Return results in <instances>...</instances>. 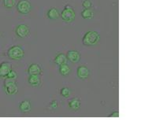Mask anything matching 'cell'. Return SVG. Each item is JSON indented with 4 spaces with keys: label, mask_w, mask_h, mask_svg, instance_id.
Instances as JSON below:
<instances>
[{
    "label": "cell",
    "mask_w": 152,
    "mask_h": 133,
    "mask_svg": "<svg viewBox=\"0 0 152 133\" xmlns=\"http://www.w3.org/2000/svg\"><path fill=\"white\" fill-rule=\"evenodd\" d=\"M100 39L99 34L95 31H89L86 32L83 38V44L87 47H92L96 45Z\"/></svg>",
    "instance_id": "obj_1"
},
{
    "label": "cell",
    "mask_w": 152,
    "mask_h": 133,
    "mask_svg": "<svg viewBox=\"0 0 152 133\" xmlns=\"http://www.w3.org/2000/svg\"><path fill=\"white\" fill-rule=\"evenodd\" d=\"M7 56L14 61H20L25 56V51L20 46H13L7 51Z\"/></svg>",
    "instance_id": "obj_2"
},
{
    "label": "cell",
    "mask_w": 152,
    "mask_h": 133,
    "mask_svg": "<svg viewBox=\"0 0 152 133\" xmlns=\"http://www.w3.org/2000/svg\"><path fill=\"white\" fill-rule=\"evenodd\" d=\"M61 17L64 21L67 23H70L74 20L76 18L75 10L73 7L67 6L63 9L61 13Z\"/></svg>",
    "instance_id": "obj_3"
},
{
    "label": "cell",
    "mask_w": 152,
    "mask_h": 133,
    "mask_svg": "<svg viewBox=\"0 0 152 133\" xmlns=\"http://www.w3.org/2000/svg\"><path fill=\"white\" fill-rule=\"evenodd\" d=\"M4 91L8 95H14L17 94L18 91V87L15 83V80L7 78L4 83Z\"/></svg>",
    "instance_id": "obj_4"
},
{
    "label": "cell",
    "mask_w": 152,
    "mask_h": 133,
    "mask_svg": "<svg viewBox=\"0 0 152 133\" xmlns=\"http://www.w3.org/2000/svg\"><path fill=\"white\" fill-rule=\"evenodd\" d=\"M17 10L21 14H28L32 10V5L28 0H20L17 4Z\"/></svg>",
    "instance_id": "obj_5"
},
{
    "label": "cell",
    "mask_w": 152,
    "mask_h": 133,
    "mask_svg": "<svg viewBox=\"0 0 152 133\" xmlns=\"http://www.w3.org/2000/svg\"><path fill=\"white\" fill-rule=\"evenodd\" d=\"M29 28L26 25H19L15 29V33L19 38L24 39L29 35Z\"/></svg>",
    "instance_id": "obj_6"
},
{
    "label": "cell",
    "mask_w": 152,
    "mask_h": 133,
    "mask_svg": "<svg viewBox=\"0 0 152 133\" xmlns=\"http://www.w3.org/2000/svg\"><path fill=\"white\" fill-rule=\"evenodd\" d=\"M90 76V70L87 66H79L77 69V77L80 80L88 79Z\"/></svg>",
    "instance_id": "obj_7"
},
{
    "label": "cell",
    "mask_w": 152,
    "mask_h": 133,
    "mask_svg": "<svg viewBox=\"0 0 152 133\" xmlns=\"http://www.w3.org/2000/svg\"><path fill=\"white\" fill-rule=\"evenodd\" d=\"M12 70V66L9 62L4 61L0 65V77H6L9 74L10 72Z\"/></svg>",
    "instance_id": "obj_8"
},
{
    "label": "cell",
    "mask_w": 152,
    "mask_h": 133,
    "mask_svg": "<svg viewBox=\"0 0 152 133\" xmlns=\"http://www.w3.org/2000/svg\"><path fill=\"white\" fill-rule=\"evenodd\" d=\"M66 57L69 61L73 63H77L80 60V55L77 50H69L66 54Z\"/></svg>",
    "instance_id": "obj_9"
},
{
    "label": "cell",
    "mask_w": 152,
    "mask_h": 133,
    "mask_svg": "<svg viewBox=\"0 0 152 133\" xmlns=\"http://www.w3.org/2000/svg\"><path fill=\"white\" fill-rule=\"evenodd\" d=\"M41 72L42 69L38 64H32L28 69V73L29 75H39Z\"/></svg>",
    "instance_id": "obj_10"
},
{
    "label": "cell",
    "mask_w": 152,
    "mask_h": 133,
    "mask_svg": "<svg viewBox=\"0 0 152 133\" xmlns=\"http://www.w3.org/2000/svg\"><path fill=\"white\" fill-rule=\"evenodd\" d=\"M19 109H20V112H22V113H28L32 109L31 102L28 100H24L19 105Z\"/></svg>",
    "instance_id": "obj_11"
},
{
    "label": "cell",
    "mask_w": 152,
    "mask_h": 133,
    "mask_svg": "<svg viewBox=\"0 0 152 133\" xmlns=\"http://www.w3.org/2000/svg\"><path fill=\"white\" fill-rule=\"evenodd\" d=\"M28 82L32 87H39L41 83L40 77H39V75H30Z\"/></svg>",
    "instance_id": "obj_12"
},
{
    "label": "cell",
    "mask_w": 152,
    "mask_h": 133,
    "mask_svg": "<svg viewBox=\"0 0 152 133\" xmlns=\"http://www.w3.org/2000/svg\"><path fill=\"white\" fill-rule=\"evenodd\" d=\"M47 16L50 20H57L58 18L60 17V14H59L58 10L55 8V7H52V8L48 10Z\"/></svg>",
    "instance_id": "obj_13"
},
{
    "label": "cell",
    "mask_w": 152,
    "mask_h": 133,
    "mask_svg": "<svg viewBox=\"0 0 152 133\" xmlns=\"http://www.w3.org/2000/svg\"><path fill=\"white\" fill-rule=\"evenodd\" d=\"M67 61H68V58L66 57V54H62V53H60L56 56L55 59V62L58 66H61V65H64V64L67 63Z\"/></svg>",
    "instance_id": "obj_14"
},
{
    "label": "cell",
    "mask_w": 152,
    "mask_h": 133,
    "mask_svg": "<svg viewBox=\"0 0 152 133\" xmlns=\"http://www.w3.org/2000/svg\"><path fill=\"white\" fill-rule=\"evenodd\" d=\"M69 107L73 111L78 110L80 107V102L78 99L74 98L73 99H71L70 102H69Z\"/></svg>",
    "instance_id": "obj_15"
},
{
    "label": "cell",
    "mask_w": 152,
    "mask_h": 133,
    "mask_svg": "<svg viewBox=\"0 0 152 133\" xmlns=\"http://www.w3.org/2000/svg\"><path fill=\"white\" fill-rule=\"evenodd\" d=\"M81 17L85 20H91L94 17V12L91 9H84L81 11Z\"/></svg>",
    "instance_id": "obj_16"
},
{
    "label": "cell",
    "mask_w": 152,
    "mask_h": 133,
    "mask_svg": "<svg viewBox=\"0 0 152 133\" xmlns=\"http://www.w3.org/2000/svg\"><path fill=\"white\" fill-rule=\"evenodd\" d=\"M59 72H60V74H61V76L66 77V76H68V75L71 72L70 67H69L68 65H66V64L59 66Z\"/></svg>",
    "instance_id": "obj_17"
},
{
    "label": "cell",
    "mask_w": 152,
    "mask_h": 133,
    "mask_svg": "<svg viewBox=\"0 0 152 133\" xmlns=\"http://www.w3.org/2000/svg\"><path fill=\"white\" fill-rule=\"evenodd\" d=\"M2 2L3 6L7 9H11L16 5V0H2Z\"/></svg>",
    "instance_id": "obj_18"
},
{
    "label": "cell",
    "mask_w": 152,
    "mask_h": 133,
    "mask_svg": "<svg viewBox=\"0 0 152 133\" xmlns=\"http://www.w3.org/2000/svg\"><path fill=\"white\" fill-rule=\"evenodd\" d=\"M71 93H72V91H71L70 89L68 88H63L61 90V95L62 97L66 98V99H67V98H69L70 96Z\"/></svg>",
    "instance_id": "obj_19"
},
{
    "label": "cell",
    "mask_w": 152,
    "mask_h": 133,
    "mask_svg": "<svg viewBox=\"0 0 152 133\" xmlns=\"http://www.w3.org/2000/svg\"><path fill=\"white\" fill-rule=\"evenodd\" d=\"M7 79H10V80H15L18 78V74H17V72H15V71H14V70H11L10 72V73L8 75H7Z\"/></svg>",
    "instance_id": "obj_20"
},
{
    "label": "cell",
    "mask_w": 152,
    "mask_h": 133,
    "mask_svg": "<svg viewBox=\"0 0 152 133\" xmlns=\"http://www.w3.org/2000/svg\"><path fill=\"white\" fill-rule=\"evenodd\" d=\"M82 6H83L84 9H91L92 3H91L90 0H84L83 3H82Z\"/></svg>",
    "instance_id": "obj_21"
},
{
    "label": "cell",
    "mask_w": 152,
    "mask_h": 133,
    "mask_svg": "<svg viewBox=\"0 0 152 133\" xmlns=\"http://www.w3.org/2000/svg\"><path fill=\"white\" fill-rule=\"evenodd\" d=\"M50 107L52 109H54V110H55V109L58 108V102L57 101H53L51 103H50Z\"/></svg>",
    "instance_id": "obj_22"
},
{
    "label": "cell",
    "mask_w": 152,
    "mask_h": 133,
    "mask_svg": "<svg viewBox=\"0 0 152 133\" xmlns=\"http://www.w3.org/2000/svg\"><path fill=\"white\" fill-rule=\"evenodd\" d=\"M110 117H119V112L118 111H115V112H113V113L110 115Z\"/></svg>",
    "instance_id": "obj_23"
},
{
    "label": "cell",
    "mask_w": 152,
    "mask_h": 133,
    "mask_svg": "<svg viewBox=\"0 0 152 133\" xmlns=\"http://www.w3.org/2000/svg\"><path fill=\"white\" fill-rule=\"evenodd\" d=\"M1 36H2V33H1V32H0V37H1Z\"/></svg>",
    "instance_id": "obj_24"
}]
</instances>
